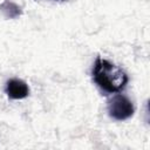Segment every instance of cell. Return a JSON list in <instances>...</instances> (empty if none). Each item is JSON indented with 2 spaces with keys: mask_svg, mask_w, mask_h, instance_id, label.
<instances>
[{
  "mask_svg": "<svg viewBox=\"0 0 150 150\" xmlns=\"http://www.w3.org/2000/svg\"><path fill=\"white\" fill-rule=\"evenodd\" d=\"M108 112L114 120L123 121L132 116L134 105L128 97L117 94L108 102Z\"/></svg>",
  "mask_w": 150,
  "mask_h": 150,
  "instance_id": "cell-2",
  "label": "cell"
},
{
  "mask_svg": "<svg viewBox=\"0 0 150 150\" xmlns=\"http://www.w3.org/2000/svg\"><path fill=\"white\" fill-rule=\"evenodd\" d=\"M6 93L11 98L20 100V98H25L26 96H28L29 89L25 81L19 80V79H11L7 82Z\"/></svg>",
  "mask_w": 150,
  "mask_h": 150,
  "instance_id": "cell-3",
  "label": "cell"
},
{
  "mask_svg": "<svg viewBox=\"0 0 150 150\" xmlns=\"http://www.w3.org/2000/svg\"><path fill=\"white\" fill-rule=\"evenodd\" d=\"M93 79L95 83L107 93H118L128 83V76L121 68L101 57H97L95 61Z\"/></svg>",
  "mask_w": 150,
  "mask_h": 150,
  "instance_id": "cell-1",
  "label": "cell"
}]
</instances>
